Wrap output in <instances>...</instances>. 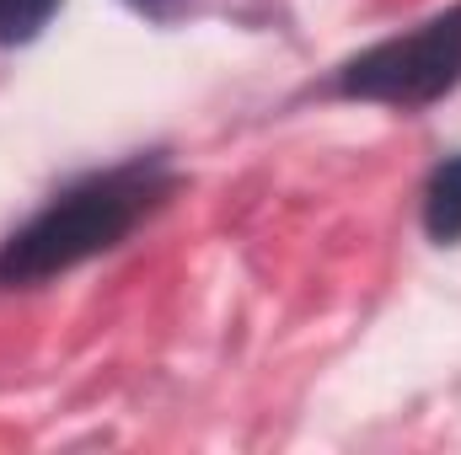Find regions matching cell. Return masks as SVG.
<instances>
[{
    "instance_id": "3",
    "label": "cell",
    "mask_w": 461,
    "mask_h": 455,
    "mask_svg": "<svg viewBox=\"0 0 461 455\" xmlns=\"http://www.w3.org/2000/svg\"><path fill=\"white\" fill-rule=\"evenodd\" d=\"M424 230L440 246H456L461 241V156L440 161L429 172V188H424Z\"/></svg>"
},
{
    "instance_id": "5",
    "label": "cell",
    "mask_w": 461,
    "mask_h": 455,
    "mask_svg": "<svg viewBox=\"0 0 461 455\" xmlns=\"http://www.w3.org/2000/svg\"><path fill=\"white\" fill-rule=\"evenodd\" d=\"M140 5H161V0H140Z\"/></svg>"
},
{
    "instance_id": "4",
    "label": "cell",
    "mask_w": 461,
    "mask_h": 455,
    "mask_svg": "<svg viewBox=\"0 0 461 455\" xmlns=\"http://www.w3.org/2000/svg\"><path fill=\"white\" fill-rule=\"evenodd\" d=\"M59 0H0V43H27L49 27Z\"/></svg>"
},
{
    "instance_id": "1",
    "label": "cell",
    "mask_w": 461,
    "mask_h": 455,
    "mask_svg": "<svg viewBox=\"0 0 461 455\" xmlns=\"http://www.w3.org/2000/svg\"><path fill=\"white\" fill-rule=\"evenodd\" d=\"M161 166L156 161H129L118 172L86 177L81 188L59 193L43 215H32L0 252V279L5 284H38L54 279L97 252H108L113 241H123L134 220L156 204L161 193Z\"/></svg>"
},
{
    "instance_id": "2",
    "label": "cell",
    "mask_w": 461,
    "mask_h": 455,
    "mask_svg": "<svg viewBox=\"0 0 461 455\" xmlns=\"http://www.w3.org/2000/svg\"><path fill=\"white\" fill-rule=\"evenodd\" d=\"M461 81V5L429 16L424 27L386 38L344 65V92L386 108H424L440 103Z\"/></svg>"
}]
</instances>
